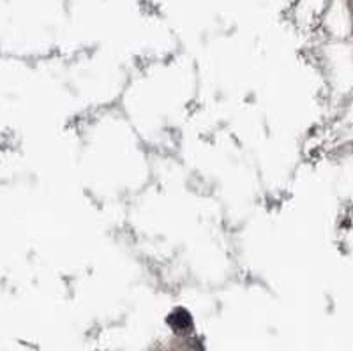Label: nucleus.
I'll use <instances>...</instances> for the list:
<instances>
[{"label":"nucleus","instance_id":"obj_1","mask_svg":"<svg viewBox=\"0 0 353 351\" xmlns=\"http://www.w3.org/2000/svg\"><path fill=\"white\" fill-rule=\"evenodd\" d=\"M154 351H198L191 346H186V344H169V346H161L155 347Z\"/></svg>","mask_w":353,"mask_h":351}]
</instances>
